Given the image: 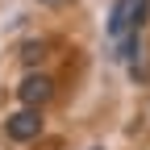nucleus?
Instances as JSON below:
<instances>
[{
	"label": "nucleus",
	"instance_id": "20e7f679",
	"mask_svg": "<svg viewBox=\"0 0 150 150\" xmlns=\"http://www.w3.org/2000/svg\"><path fill=\"white\" fill-rule=\"evenodd\" d=\"M42 50H46L42 42H25V46H21V59H25V63H38V59H42Z\"/></svg>",
	"mask_w": 150,
	"mask_h": 150
},
{
	"label": "nucleus",
	"instance_id": "f03ea898",
	"mask_svg": "<svg viewBox=\"0 0 150 150\" xmlns=\"http://www.w3.org/2000/svg\"><path fill=\"white\" fill-rule=\"evenodd\" d=\"M4 134L13 142H33L38 134H42V112L38 108H21V112H13V117L4 121Z\"/></svg>",
	"mask_w": 150,
	"mask_h": 150
},
{
	"label": "nucleus",
	"instance_id": "f257e3e1",
	"mask_svg": "<svg viewBox=\"0 0 150 150\" xmlns=\"http://www.w3.org/2000/svg\"><path fill=\"white\" fill-rule=\"evenodd\" d=\"M17 96H21V104H25V108H42V104L54 96V79H50V75H42V71H38V75L29 71L25 79L17 83Z\"/></svg>",
	"mask_w": 150,
	"mask_h": 150
},
{
	"label": "nucleus",
	"instance_id": "39448f33",
	"mask_svg": "<svg viewBox=\"0 0 150 150\" xmlns=\"http://www.w3.org/2000/svg\"><path fill=\"white\" fill-rule=\"evenodd\" d=\"M92 150H100V146H92Z\"/></svg>",
	"mask_w": 150,
	"mask_h": 150
},
{
	"label": "nucleus",
	"instance_id": "7ed1b4c3",
	"mask_svg": "<svg viewBox=\"0 0 150 150\" xmlns=\"http://www.w3.org/2000/svg\"><path fill=\"white\" fill-rule=\"evenodd\" d=\"M129 29H134V0H117V4H112V17H108V42L112 46L125 42Z\"/></svg>",
	"mask_w": 150,
	"mask_h": 150
}]
</instances>
